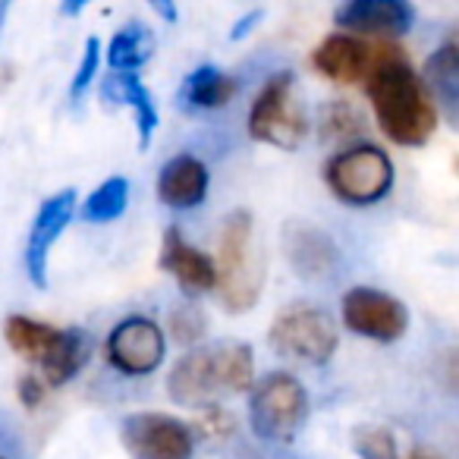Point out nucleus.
Listing matches in <instances>:
<instances>
[{"mask_svg":"<svg viewBox=\"0 0 459 459\" xmlns=\"http://www.w3.org/2000/svg\"><path fill=\"white\" fill-rule=\"evenodd\" d=\"M362 85L377 117V126L390 142L415 148L434 135L440 110L434 108L431 95L425 91L419 73L412 70L400 45L387 41L381 60Z\"/></svg>","mask_w":459,"mask_h":459,"instance_id":"obj_1","label":"nucleus"},{"mask_svg":"<svg viewBox=\"0 0 459 459\" xmlns=\"http://www.w3.org/2000/svg\"><path fill=\"white\" fill-rule=\"evenodd\" d=\"M208 412H202V419H198V425H202V431L208 434V437H227V434H233V419H230L227 409L221 406H204Z\"/></svg>","mask_w":459,"mask_h":459,"instance_id":"obj_28","label":"nucleus"},{"mask_svg":"<svg viewBox=\"0 0 459 459\" xmlns=\"http://www.w3.org/2000/svg\"><path fill=\"white\" fill-rule=\"evenodd\" d=\"M82 10H85V0H79V4H66V7H64V13H82Z\"/></svg>","mask_w":459,"mask_h":459,"instance_id":"obj_33","label":"nucleus"},{"mask_svg":"<svg viewBox=\"0 0 459 459\" xmlns=\"http://www.w3.org/2000/svg\"><path fill=\"white\" fill-rule=\"evenodd\" d=\"M45 381L39 375H32V371L20 375V381H16V396H20V403L26 409H39L45 403Z\"/></svg>","mask_w":459,"mask_h":459,"instance_id":"obj_29","label":"nucleus"},{"mask_svg":"<svg viewBox=\"0 0 459 459\" xmlns=\"http://www.w3.org/2000/svg\"><path fill=\"white\" fill-rule=\"evenodd\" d=\"M239 85L221 66H198L186 76L183 82V101L195 110H221L237 98Z\"/></svg>","mask_w":459,"mask_h":459,"instance_id":"obj_20","label":"nucleus"},{"mask_svg":"<svg viewBox=\"0 0 459 459\" xmlns=\"http://www.w3.org/2000/svg\"><path fill=\"white\" fill-rule=\"evenodd\" d=\"M129 202V179L126 177H108L98 189H91L85 195L82 208H79V217L85 223H108L117 221V217L126 211Z\"/></svg>","mask_w":459,"mask_h":459,"instance_id":"obj_23","label":"nucleus"},{"mask_svg":"<svg viewBox=\"0 0 459 459\" xmlns=\"http://www.w3.org/2000/svg\"><path fill=\"white\" fill-rule=\"evenodd\" d=\"M104 98L133 108L135 123H139V145L142 148L152 145V135L160 123V114H158V104H154L152 91H148V85L142 82L135 73H110V79L104 82Z\"/></svg>","mask_w":459,"mask_h":459,"instance_id":"obj_18","label":"nucleus"},{"mask_svg":"<svg viewBox=\"0 0 459 459\" xmlns=\"http://www.w3.org/2000/svg\"><path fill=\"white\" fill-rule=\"evenodd\" d=\"M98 64H101V41H98L95 35H89L82 48V60H79V66H76V76H73V82H70L73 101H79V98L85 95V89H89L98 73Z\"/></svg>","mask_w":459,"mask_h":459,"instance_id":"obj_27","label":"nucleus"},{"mask_svg":"<svg viewBox=\"0 0 459 459\" xmlns=\"http://www.w3.org/2000/svg\"><path fill=\"white\" fill-rule=\"evenodd\" d=\"M120 440L133 459H192L195 437L189 425L167 412H133L123 419Z\"/></svg>","mask_w":459,"mask_h":459,"instance_id":"obj_8","label":"nucleus"},{"mask_svg":"<svg viewBox=\"0 0 459 459\" xmlns=\"http://www.w3.org/2000/svg\"><path fill=\"white\" fill-rule=\"evenodd\" d=\"M262 16H264V10H252V13H246L243 20L237 22V29H233V32H230V39H233V41H239L246 32H252V29H255V22H262Z\"/></svg>","mask_w":459,"mask_h":459,"instance_id":"obj_30","label":"nucleus"},{"mask_svg":"<svg viewBox=\"0 0 459 459\" xmlns=\"http://www.w3.org/2000/svg\"><path fill=\"white\" fill-rule=\"evenodd\" d=\"M412 7L403 0H350L333 13V22L346 29V35H381V39H396L412 29Z\"/></svg>","mask_w":459,"mask_h":459,"instance_id":"obj_14","label":"nucleus"},{"mask_svg":"<svg viewBox=\"0 0 459 459\" xmlns=\"http://www.w3.org/2000/svg\"><path fill=\"white\" fill-rule=\"evenodd\" d=\"M204 327H208V321H204V312L195 306V302L177 306L170 312V321H167V331H170V337L177 340L179 346L198 343V340L204 337Z\"/></svg>","mask_w":459,"mask_h":459,"instance_id":"obj_25","label":"nucleus"},{"mask_svg":"<svg viewBox=\"0 0 459 459\" xmlns=\"http://www.w3.org/2000/svg\"><path fill=\"white\" fill-rule=\"evenodd\" d=\"M89 356H91V340L85 337L82 331H76V327L60 331L54 350L48 352L45 362H41V371H45V387H64L66 381H73V377L85 368Z\"/></svg>","mask_w":459,"mask_h":459,"instance_id":"obj_19","label":"nucleus"},{"mask_svg":"<svg viewBox=\"0 0 459 459\" xmlns=\"http://www.w3.org/2000/svg\"><path fill=\"white\" fill-rule=\"evenodd\" d=\"M421 85L431 95L434 108H444L446 120L456 123L459 117V45L456 41H444L431 57L425 60V73H421Z\"/></svg>","mask_w":459,"mask_h":459,"instance_id":"obj_17","label":"nucleus"},{"mask_svg":"<svg viewBox=\"0 0 459 459\" xmlns=\"http://www.w3.org/2000/svg\"><path fill=\"white\" fill-rule=\"evenodd\" d=\"M104 356L114 365L120 375L142 377L158 371V365L164 362V331L158 327V321L145 318V315H133L123 318L114 331L108 333L104 343Z\"/></svg>","mask_w":459,"mask_h":459,"instance_id":"obj_10","label":"nucleus"},{"mask_svg":"<svg viewBox=\"0 0 459 459\" xmlns=\"http://www.w3.org/2000/svg\"><path fill=\"white\" fill-rule=\"evenodd\" d=\"M0 459H4V456H0Z\"/></svg>","mask_w":459,"mask_h":459,"instance_id":"obj_34","label":"nucleus"},{"mask_svg":"<svg viewBox=\"0 0 459 459\" xmlns=\"http://www.w3.org/2000/svg\"><path fill=\"white\" fill-rule=\"evenodd\" d=\"M387 41H368L359 35L333 32L312 51V70L318 76L331 79L340 85H359L371 76V70L381 60Z\"/></svg>","mask_w":459,"mask_h":459,"instance_id":"obj_11","label":"nucleus"},{"mask_svg":"<svg viewBox=\"0 0 459 459\" xmlns=\"http://www.w3.org/2000/svg\"><path fill=\"white\" fill-rule=\"evenodd\" d=\"M343 325L375 343H396L409 331V312L396 296L375 287H352L343 296Z\"/></svg>","mask_w":459,"mask_h":459,"instance_id":"obj_9","label":"nucleus"},{"mask_svg":"<svg viewBox=\"0 0 459 459\" xmlns=\"http://www.w3.org/2000/svg\"><path fill=\"white\" fill-rule=\"evenodd\" d=\"M221 302L227 312L243 315L258 302L264 287V258L255 249V221L252 211L237 208L223 217L221 243H217V264H214Z\"/></svg>","mask_w":459,"mask_h":459,"instance_id":"obj_3","label":"nucleus"},{"mask_svg":"<svg viewBox=\"0 0 459 459\" xmlns=\"http://www.w3.org/2000/svg\"><path fill=\"white\" fill-rule=\"evenodd\" d=\"M362 129V117L356 114L350 101H331L325 110H321V135L327 142L331 139H346V135H356Z\"/></svg>","mask_w":459,"mask_h":459,"instance_id":"obj_26","label":"nucleus"},{"mask_svg":"<svg viewBox=\"0 0 459 459\" xmlns=\"http://www.w3.org/2000/svg\"><path fill=\"white\" fill-rule=\"evenodd\" d=\"M255 384V356L243 340L198 346L177 359L167 375V394L179 406H214L223 394H246Z\"/></svg>","mask_w":459,"mask_h":459,"instance_id":"obj_2","label":"nucleus"},{"mask_svg":"<svg viewBox=\"0 0 459 459\" xmlns=\"http://www.w3.org/2000/svg\"><path fill=\"white\" fill-rule=\"evenodd\" d=\"M249 135L262 145L296 152L308 135V120L296 95L293 73H274L249 108Z\"/></svg>","mask_w":459,"mask_h":459,"instance_id":"obj_5","label":"nucleus"},{"mask_svg":"<svg viewBox=\"0 0 459 459\" xmlns=\"http://www.w3.org/2000/svg\"><path fill=\"white\" fill-rule=\"evenodd\" d=\"M76 214V189H60L57 195L45 198L35 214L32 227H29L26 239V271L29 281L39 290L48 287V255L51 246L60 239V233L66 230V223Z\"/></svg>","mask_w":459,"mask_h":459,"instance_id":"obj_12","label":"nucleus"},{"mask_svg":"<svg viewBox=\"0 0 459 459\" xmlns=\"http://www.w3.org/2000/svg\"><path fill=\"white\" fill-rule=\"evenodd\" d=\"M352 450L362 459H400L396 437L387 428H377V425H359L352 431Z\"/></svg>","mask_w":459,"mask_h":459,"instance_id":"obj_24","label":"nucleus"},{"mask_svg":"<svg viewBox=\"0 0 459 459\" xmlns=\"http://www.w3.org/2000/svg\"><path fill=\"white\" fill-rule=\"evenodd\" d=\"M406 459H444V453H440V450H434V446L415 444L412 450L406 453Z\"/></svg>","mask_w":459,"mask_h":459,"instance_id":"obj_31","label":"nucleus"},{"mask_svg":"<svg viewBox=\"0 0 459 459\" xmlns=\"http://www.w3.org/2000/svg\"><path fill=\"white\" fill-rule=\"evenodd\" d=\"M154 51V35L142 22H129L126 29L110 39L108 45V64L114 73H135Z\"/></svg>","mask_w":459,"mask_h":459,"instance_id":"obj_22","label":"nucleus"},{"mask_svg":"<svg viewBox=\"0 0 459 459\" xmlns=\"http://www.w3.org/2000/svg\"><path fill=\"white\" fill-rule=\"evenodd\" d=\"M208 186H211L208 167H204L195 154H177V158H170L160 167L158 198L167 208L189 211L204 202Z\"/></svg>","mask_w":459,"mask_h":459,"instance_id":"obj_16","label":"nucleus"},{"mask_svg":"<svg viewBox=\"0 0 459 459\" xmlns=\"http://www.w3.org/2000/svg\"><path fill=\"white\" fill-rule=\"evenodd\" d=\"M287 262L302 281H321L337 268L340 249L327 230L312 221H290L281 233Z\"/></svg>","mask_w":459,"mask_h":459,"instance_id":"obj_13","label":"nucleus"},{"mask_svg":"<svg viewBox=\"0 0 459 459\" xmlns=\"http://www.w3.org/2000/svg\"><path fill=\"white\" fill-rule=\"evenodd\" d=\"M160 268L179 283L186 296H204L214 290L217 274L214 262L204 252H198L195 246H189L183 239L177 227H167L164 243H160Z\"/></svg>","mask_w":459,"mask_h":459,"instance_id":"obj_15","label":"nucleus"},{"mask_svg":"<svg viewBox=\"0 0 459 459\" xmlns=\"http://www.w3.org/2000/svg\"><path fill=\"white\" fill-rule=\"evenodd\" d=\"M325 183L343 204H375L394 186V160L377 145H352L325 164Z\"/></svg>","mask_w":459,"mask_h":459,"instance_id":"obj_7","label":"nucleus"},{"mask_svg":"<svg viewBox=\"0 0 459 459\" xmlns=\"http://www.w3.org/2000/svg\"><path fill=\"white\" fill-rule=\"evenodd\" d=\"M152 7H154V13H160L167 22H177V10H173L170 4H160V0H154Z\"/></svg>","mask_w":459,"mask_h":459,"instance_id":"obj_32","label":"nucleus"},{"mask_svg":"<svg viewBox=\"0 0 459 459\" xmlns=\"http://www.w3.org/2000/svg\"><path fill=\"white\" fill-rule=\"evenodd\" d=\"M60 337V327L45 325V321H35L29 315H10L4 321V340L16 356L29 359V362H45V356L54 350Z\"/></svg>","mask_w":459,"mask_h":459,"instance_id":"obj_21","label":"nucleus"},{"mask_svg":"<svg viewBox=\"0 0 459 459\" xmlns=\"http://www.w3.org/2000/svg\"><path fill=\"white\" fill-rule=\"evenodd\" d=\"M268 343L283 359L306 365H325L333 359L340 343L337 321L325 308L308 306V302H293V306L274 315Z\"/></svg>","mask_w":459,"mask_h":459,"instance_id":"obj_4","label":"nucleus"},{"mask_svg":"<svg viewBox=\"0 0 459 459\" xmlns=\"http://www.w3.org/2000/svg\"><path fill=\"white\" fill-rule=\"evenodd\" d=\"M308 419V390L299 377L287 371H271L262 377L249 400L252 431L271 444H290Z\"/></svg>","mask_w":459,"mask_h":459,"instance_id":"obj_6","label":"nucleus"}]
</instances>
